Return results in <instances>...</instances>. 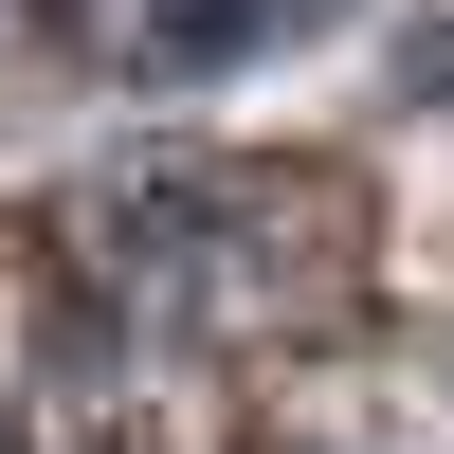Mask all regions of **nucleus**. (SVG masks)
Segmentation results:
<instances>
[{"mask_svg":"<svg viewBox=\"0 0 454 454\" xmlns=\"http://www.w3.org/2000/svg\"><path fill=\"white\" fill-rule=\"evenodd\" d=\"M327 0H128L109 19V55L128 73H237V55H291Z\"/></svg>","mask_w":454,"mask_h":454,"instance_id":"1","label":"nucleus"}]
</instances>
